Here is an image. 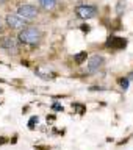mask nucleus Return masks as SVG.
Here are the masks:
<instances>
[{
  "mask_svg": "<svg viewBox=\"0 0 133 150\" xmlns=\"http://www.w3.org/2000/svg\"><path fill=\"white\" fill-rule=\"evenodd\" d=\"M129 81H130L129 78H121V80H119V84H121V88L124 89V91L129 88Z\"/></svg>",
  "mask_w": 133,
  "mask_h": 150,
  "instance_id": "nucleus-10",
  "label": "nucleus"
},
{
  "mask_svg": "<svg viewBox=\"0 0 133 150\" xmlns=\"http://www.w3.org/2000/svg\"><path fill=\"white\" fill-rule=\"evenodd\" d=\"M105 45L111 50H124L127 45V39L121 36H110L105 42Z\"/></svg>",
  "mask_w": 133,
  "mask_h": 150,
  "instance_id": "nucleus-4",
  "label": "nucleus"
},
{
  "mask_svg": "<svg viewBox=\"0 0 133 150\" xmlns=\"http://www.w3.org/2000/svg\"><path fill=\"white\" fill-rule=\"evenodd\" d=\"M17 14H19L21 17H23L25 21H33V19L38 17L39 11H38V8L35 6V5L23 3V5H21V6L17 8Z\"/></svg>",
  "mask_w": 133,
  "mask_h": 150,
  "instance_id": "nucleus-2",
  "label": "nucleus"
},
{
  "mask_svg": "<svg viewBox=\"0 0 133 150\" xmlns=\"http://www.w3.org/2000/svg\"><path fill=\"white\" fill-rule=\"evenodd\" d=\"M5 21H6V25L9 28H17V30H22V28L27 25L25 19L21 17L19 14H8V16L5 17Z\"/></svg>",
  "mask_w": 133,
  "mask_h": 150,
  "instance_id": "nucleus-5",
  "label": "nucleus"
},
{
  "mask_svg": "<svg viewBox=\"0 0 133 150\" xmlns=\"http://www.w3.org/2000/svg\"><path fill=\"white\" fill-rule=\"evenodd\" d=\"M129 80H133V72L130 74V77H129Z\"/></svg>",
  "mask_w": 133,
  "mask_h": 150,
  "instance_id": "nucleus-15",
  "label": "nucleus"
},
{
  "mask_svg": "<svg viewBox=\"0 0 133 150\" xmlns=\"http://www.w3.org/2000/svg\"><path fill=\"white\" fill-rule=\"evenodd\" d=\"M86 58H88V53H86V52H80V53L74 55V61H75L77 64H83L85 61H86Z\"/></svg>",
  "mask_w": 133,
  "mask_h": 150,
  "instance_id": "nucleus-8",
  "label": "nucleus"
},
{
  "mask_svg": "<svg viewBox=\"0 0 133 150\" xmlns=\"http://www.w3.org/2000/svg\"><path fill=\"white\" fill-rule=\"evenodd\" d=\"M35 124H38V117L33 116L31 119H30V122H28V127H30V128H33V127H35Z\"/></svg>",
  "mask_w": 133,
  "mask_h": 150,
  "instance_id": "nucleus-11",
  "label": "nucleus"
},
{
  "mask_svg": "<svg viewBox=\"0 0 133 150\" xmlns=\"http://www.w3.org/2000/svg\"><path fill=\"white\" fill-rule=\"evenodd\" d=\"M0 47L6 52H13V53L17 52V42L11 36H3L2 39H0Z\"/></svg>",
  "mask_w": 133,
  "mask_h": 150,
  "instance_id": "nucleus-7",
  "label": "nucleus"
},
{
  "mask_svg": "<svg viewBox=\"0 0 133 150\" xmlns=\"http://www.w3.org/2000/svg\"><path fill=\"white\" fill-rule=\"evenodd\" d=\"M53 110H56V111H63V106L58 105V103H55V105H53Z\"/></svg>",
  "mask_w": 133,
  "mask_h": 150,
  "instance_id": "nucleus-13",
  "label": "nucleus"
},
{
  "mask_svg": "<svg viewBox=\"0 0 133 150\" xmlns=\"http://www.w3.org/2000/svg\"><path fill=\"white\" fill-rule=\"evenodd\" d=\"M39 3L44 9H52L56 5V0H39Z\"/></svg>",
  "mask_w": 133,
  "mask_h": 150,
  "instance_id": "nucleus-9",
  "label": "nucleus"
},
{
  "mask_svg": "<svg viewBox=\"0 0 133 150\" xmlns=\"http://www.w3.org/2000/svg\"><path fill=\"white\" fill-rule=\"evenodd\" d=\"M74 108H77L80 114H83V112H85V106H82V105H78V103H74Z\"/></svg>",
  "mask_w": 133,
  "mask_h": 150,
  "instance_id": "nucleus-12",
  "label": "nucleus"
},
{
  "mask_svg": "<svg viewBox=\"0 0 133 150\" xmlns=\"http://www.w3.org/2000/svg\"><path fill=\"white\" fill-rule=\"evenodd\" d=\"M19 41L22 44H27V45H36L41 42V38H42V33L38 30L36 27H23L21 31H19Z\"/></svg>",
  "mask_w": 133,
  "mask_h": 150,
  "instance_id": "nucleus-1",
  "label": "nucleus"
},
{
  "mask_svg": "<svg viewBox=\"0 0 133 150\" xmlns=\"http://www.w3.org/2000/svg\"><path fill=\"white\" fill-rule=\"evenodd\" d=\"M3 31V25H2V19H0V33Z\"/></svg>",
  "mask_w": 133,
  "mask_h": 150,
  "instance_id": "nucleus-14",
  "label": "nucleus"
},
{
  "mask_svg": "<svg viewBox=\"0 0 133 150\" xmlns=\"http://www.w3.org/2000/svg\"><path fill=\"white\" fill-rule=\"evenodd\" d=\"M103 63H105V59H103L102 55H94V56H91V58H89V61H88V64H86L88 74H96L97 70L103 66Z\"/></svg>",
  "mask_w": 133,
  "mask_h": 150,
  "instance_id": "nucleus-6",
  "label": "nucleus"
},
{
  "mask_svg": "<svg viewBox=\"0 0 133 150\" xmlns=\"http://www.w3.org/2000/svg\"><path fill=\"white\" fill-rule=\"evenodd\" d=\"M75 13H77V17L88 21V19L96 17L97 8H96V6H91V5H80V6L75 8Z\"/></svg>",
  "mask_w": 133,
  "mask_h": 150,
  "instance_id": "nucleus-3",
  "label": "nucleus"
}]
</instances>
